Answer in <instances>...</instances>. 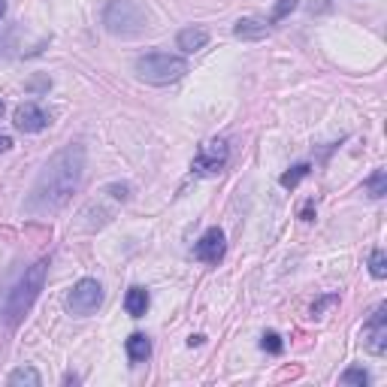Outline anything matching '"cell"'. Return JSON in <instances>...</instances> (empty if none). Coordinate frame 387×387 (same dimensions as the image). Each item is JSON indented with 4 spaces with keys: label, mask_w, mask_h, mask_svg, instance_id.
<instances>
[{
    "label": "cell",
    "mask_w": 387,
    "mask_h": 387,
    "mask_svg": "<svg viewBox=\"0 0 387 387\" xmlns=\"http://www.w3.org/2000/svg\"><path fill=\"white\" fill-rule=\"evenodd\" d=\"M82 176H85V148L79 143L64 145L37 176L24 209L34 215H52V212L64 209L70 197L76 194Z\"/></svg>",
    "instance_id": "1"
},
{
    "label": "cell",
    "mask_w": 387,
    "mask_h": 387,
    "mask_svg": "<svg viewBox=\"0 0 387 387\" xmlns=\"http://www.w3.org/2000/svg\"><path fill=\"white\" fill-rule=\"evenodd\" d=\"M46 273H48V260H37L34 267L24 269V276L19 278V285H15V291L10 294V303H6V321L10 324H19L21 315L34 306V300L43 291V282H46Z\"/></svg>",
    "instance_id": "2"
},
{
    "label": "cell",
    "mask_w": 387,
    "mask_h": 387,
    "mask_svg": "<svg viewBox=\"0 0 387 387\" xmlns=\"http://www.w3.org/2000/svg\"><path fill=\"white\" fill-rule=\"evenodd\" d=\"M145 21L148 15L145 10L136 3V0H109L103 12V24L106 30L115 37H136L145 30Z\"/></svg>",
    "instance_id": "3"
},
{
    "label": "cell",
    "mask_w": 387,
    "mask_h": 387,
    "mask_svg": "<svg viewBox=\"0 0 387 387\" xmlns=\"http://www.w3.org/2000/svg\"><path fill=\"white\" fill-rule=\"evenodd\" d=\"M188 73V61L176 55H163V52H152L136 61V76L148 82V85H170L179 82Z\"/></svg>",
    "instance_id": "4"
},
{
    "label": "cell",
    "mask_w": 387,
    "mask_h": 387,
    "mask_svg": "<svg viewBox=\"0 0 387 387\" xmlns=\"http://www.w3.org/2000/svg\"><path fill=\"white\" fill-rule=\"evenodd\" d=\"M103 303V287L97 278H82V282L73 285L70 291V312L76 318H88L91 312L100 309Z\"/></svg>",
    "instance_id": "5"
},
{
    "label": "cell",
    "mask_w": 387,
    "mask_h": 387,
    "mask_svg": "<svg viewBox=\"0 0 387 387\" xmlns=\"http://www.w3.org/2000/svg\"><path fill=\"white\" fill-rule=\"evenodd\" d=\"M227 158H230V148H227L224 139H209V143L200 145L191 170L197 172V176H218V172L224 170Z\"/></svg>",
    "instance_id": "6"
},
{
    "label": "cell",
    "mask_w": 387,
    "mask_h": 387,
    "mask_svg": "<svg viewBox=\"0 0 387 387\" xmlns=\"http://www.w3.org/2000/svg\"><path fill=\"white\" fill-rule=\"evenodd\" d=\"M363 345L366 351L372 354H384L387 351V306H375V312L366 321V330H363Z\"/></svg>",
    "instance_id": "7"
},
{
    "label": "cell",
    "mask_w": 387,
    "mask_h": 387,
    "mask_svg": "<svg viewBox=\"0 0 387 387\" xmlns=\"http://www.w3.org/2000/svg\"><path fill=\"white\" fill-rule=\"evenodd\" d=\"M224 251H227V240H224V233H221L218 227H209L200 236V242L194 245L197 260H203V263H218L221 258H224Z\"/></svg>",
    "instance_id": "8"
},
{
    "label": "cell",
    "mask_w": 387,
    "mask_h": 387,
    "mask_svg": "<svg viewBox=\"0 0 387 387\" xmlns=\"http://www.w3.org/2000/svg\"><path fill=\"white\" fill-rule=\"evenodd\" d=\"M12 121H15V127H19L21 134H39V130L48 125V115L39 109L37 103H21L19 109H15Z\"/></svg>",
    "instance_id": "9"
},
{
    "label": "cell",
    "mask_w": 387,
    "mask_h": 387,
    "mask_svg": "<svg viewBox=\"0 0 387 387\" xmlns=\"http://www.w3.org/2000/svg\"><path fill=\"white\" fill-rule=\"evenodd\" d=\"M206 43H209V30L206 28H185V30H179V37H176V46L182 48L185 55L200 52V48H206Z\"/></svg>",
    "instance_id": "10"
},
{
    "label": "cell",
    "mask_w": 387,
    "mask_h": 387,
    "mask_svg": "<svg viewBox=\"0 0 387 387\" xmlns=\"http://www.w3.org/2000/svg\"><path fill=\"white\" fill-rule=\"evenodd\" d=\"M233 37L236 39H263L269 37V21L263 19H240L233 28Z\"/></svg>",
    "instance_id": "11"
},
{
    "label": "cell",
    "mask_w": 387,
    "mask_h": 387,
    "mask_svg": "<svg viewBox=\"0 0 387 387\" xmlns=\"http://www.w3.org/2000/svg\"><path fill=\"white\" fill-rule=\"evenodd\" d=\"M125 309L130 318H143L145 309H148V294L143 291V287H130L127 296H125Z\"/></svg>",
    "instance_id": "12"
},
{
    "label": "cell",
    "mask_w": 387,
    "mask_h": 387,
    "mask_svg": "<svg viewBox=\"0 0 387 387\" xmlns=\"http://www.w3.org/2000/svg\"><path fill=\"white\" fill-rule=\"evenodd\" d=\"M148 354H152V342H148V336H143V333L130 336V339H127V357L139 363V360H145Z\"/></svg>",
    "instance_id": "13"
},
{
    "label": "cell",
    "mask_w": 387,
    "mask_h": 387,
    "mask_svg": "<svg viewBox=\"0 0 387 387\" xmlns=\"http://www.w3.org/2000/svg\"><path fill=\"white\" fill-rule=\"evenodd\" d=\"M366 194L372 197V200H381V197L387 194V172L384 170H375L372 176L366 179Z\"/></svg>",
    "instance_id": "14"
},
{
    "label": "cell",
    "mask_w": 387,
    "mask_h": 387,
    "mask_svg": "<svg viewBox=\"0 0 387 387\" xmlns=\"http://www.w3.org/2000/svg\"><path fill=\"white\" fill-rule=\"evenodd\" d=\"M10 384H30V387H39L43 384V378H39L37 369H30V366H21V369H15V372H10V378H6Z\"/></svg>",
    "instance_id": "15"
},
{
    "label": "cell",
    "mask_w": 387,
    "mask_h": 387,
    "mask_svg": "<svg viewBox=\"0 0 387 387\" xmlns=\"http://www.w3.org/2000/svg\"><path fill=\"white\" fill-rule=\"evenodd\" d=\"M309 163H296V167H291L287 172H282V179H278V182H282V188H296L303 182V179L309 176Z\"/></svg>",
    "instance_id": "16"
},
{
    "label": "cell",
    "mask_w": 387,
    "mask_h": 387,
    "mask_svg": "<svg viewBox=\"0 0 387 387\" xmlns=\"http://www.w3.org/2000/svg\"><path fill=\"white\" fill-rule=\"evenodd\" d=\"M369 273H372V278L387 276V254L381 249H375L372 254H369Z\"/></svg>",
    "instance_id": "17"
},
{
    "label": "cell",
    "mask_w": 387,
    "mask_h": 387,
    "mask_svg": "<svg viewBox=\"0 0 387 387\" xmlns=\"http://www.w3.org/2000/svg\"><path fill=\"white\" fill-rule=\"evenodd\" d=\"M339 381H342V384H348V387H351V384H357V387H366V384H369V375L363 372V369H357V366H354V369H345Z\"/></svg>",
    "instance_id": "18"
},
{
    "label": "cell",
    "mask_w": 387,
    "mask_h": 387,
    "mask_svg": "<svg viewBox=\"0 0 387 387\" xmlns=\"http://www.w3.org/2000/svg\"><path fill=\"white\" fill-rule=\"evenodd\" d=\"M263 351H269V354H282V348H285V345H282V336H278V333H273V330H269V333H263Z\"/></svg>",
    "instance_id": "19"
},
{
    "label": "cell",
    "mask_w": 387,
    "mask_h": 387,
    "mask_svg": "<svg viewBox=\"0 0 387 387\" xmlns=\"http://www.w3.org/2000/svg\"><path fill=\"white\" fill-rule=\"evenodd\" d=\"M336 303H339V296H336V294L321 296V300L315 303V306H312V318H321V315H324V312L330 309V306H336Z\"/></svg>",
    "instance_id": "20"
},
{
    "label": "cell",
    "mask_w": 387,
    "mask_h": 387,
    "mask_svg": "<svg viewBox=\"0 0 387 387\" xmlns=\"http://www.w3.org/2000/svg\"><path fill=\"white\" fill-rule=\"evenodd\" d=\"M296 10V0H278L276 10H273V21H282L285 15H291Z\"/></svg>",
    "instance_id": "21"
},
{
    "label": "cell",
    "mask_w": 387,
    "mask_h": 387,
    "mask_svg": "<svg viewBox=\"0 0 387 387\" xmlns=\"http://www.w3.org/2000/svg\"><path fill=\"white\" fill-rule=\"evenodd\" d=\"M48 85H52V82H48V79H34V82H30V91H48Z\"/></svg>",
    "instance_id": "22"
},
{
    "label": "cell",
    "mask_w": 387,
    "mask_h": 387,
    "mask_svg": "<svg viewBox=\"0 0 387 387\" xmlns=\"http://www.w3.org/2000/svg\"><path fill=\"white\" fill-rule=\"evenodd\" d=\"M312 218H315V203H306V206H303V221H312Z\"/></svg>",
    "instance_id": "23"
},
{
    "label": "cell",
    "mask_w": 387,
    "mask_h": 387,
    "mask_svg": "<svg viewBox=\"0 0 387 387\" xmlns=\"http://www.w3.org/2000/svg\"><path fill=\"white\" fill-rule=\"evenodd\" d=\"M10 148H12V139H10V136H3V134H0V152H10Z\"/></svg>",
    "instance_id": "24"
},
{
    "label": "cell",
    "mask_w": 387,
    "mask_h": 387,
    "mask_svg": "<svg viewBox=\"0 0 387 387\" xmlns=\"http://www.w3.org/2000/svg\"><path fill=\"white\" fill-rule=\"evenodd\" d=\"M64 384H79V375H73V372H67V375H64Z\"/></svg>",
    "instance_id": "25"
},
{
    "label": "cell",
    "mask_w": 387,
    "mask_h": 387,
    "mask_svg": "<svg viewBox=\"0 0 387 387\" xmlns=\"http://www.w3.org/2000/svg\"><path fill=\"white\" fill-rule=\"evenodd\" d=\"M6 15V0H0V19Z\"/></svg>",
    "instance_id": "26"
},
{
    "label": "cell",
    "mask_w": 387,
    "mask_h": 387,
    "mask_svg": "<svg viewBox=\"0 0 387 387\" xmlns=\"http://www.w3.org/2000/svg\"><path fill=\"white\" fill-rule=\"evenodd\" d=\"M0 112H3V100H0Z\"/></svg>",
    "instance_id": "27"
}]
</instances>
